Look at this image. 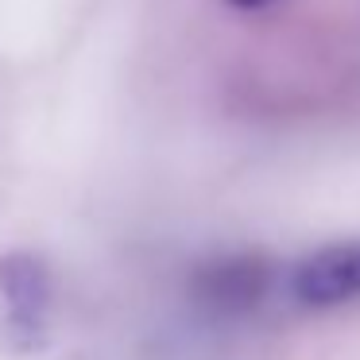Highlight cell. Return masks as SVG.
Here are the masks:
<instances>
[{"instance_id":"1","label":"cell","mask_w":360,"mask_h":360,"mask_svg":"<svg viewBox=\"0 0 360 360\" xmlns=\"http://www.w3.org/2000/svg\"><path fill=\"white\" fill-rule=\"evenodd\" d=\"M0 298H4V337L16 352L43 341L55 306V275L32 252H8L0 259Z\"/></svg>"},{"instance_id":"4","label":"cell","mask_w":360,"mask_h":360,"mask_svg":"<svg viewBox=\"0 0 360 360\" xmlns=\"http://www.w3.org/2000/svg\"><path fill=\"white\" fill-rule=\"evenodd\" d=\"M233 8H244V12H252V8H267V4H275V0H229Z\"/></svg>"},{"instance_id":"3","label":"cell","mask_w":360,"mask_h":360,"mask_svg":"<svg viewBox=\"0 0 360 360\" xmlns=\"http://www.w3.org/2000/svg\"><path fill=\"white\" fill-rule=\"evenodd\" d=\"M295 298L314 310L349 306L360 298V240L326 244L295 267Z\"/></svg>"},{"instance_id":"2","label":"cell","mask_w":360,"mask_h":360,"mask_svg":"<svg viewBox=\"0 0 360 360\" xmlns=\"http://www.w3.org/2000/svg\"><path fill=\"white\" fill-rule=\"evenodd\" d=\"M271 259L259 252H225L205 264H198L190 279V295L202 310L217 318H240L252 314L267 295H271Z\"/></svg>"}]
</instances>
